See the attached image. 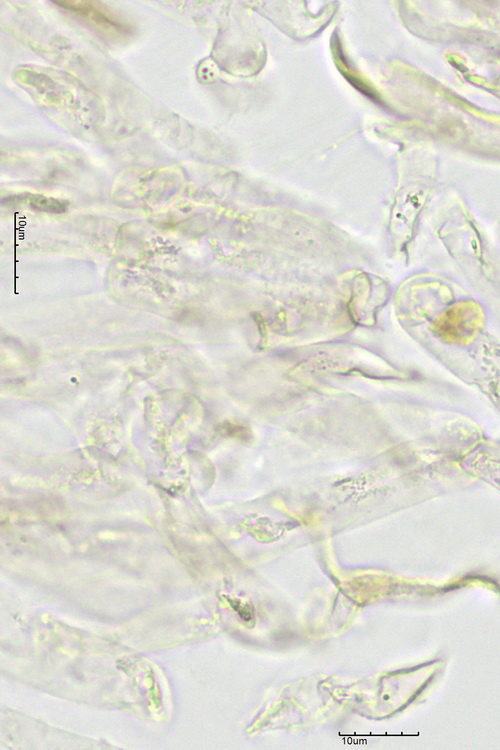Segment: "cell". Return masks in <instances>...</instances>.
<instances>
[{
    "label": "cell",
    "mask_w": 500,
    "mask_h": 750,
    "mask_svg": "<svg viewBox=\"0 0 500 750\" xmlns=\"http://www.w3.org/2000/svg\"><path fill=\"white\" fill-rule=\"evenodd\" d=\"M479 313L474 304H457L436 321V332L445 338L461 339L476 331Z\"/></svg>",
    "instance_id": "6da1fadb"
}]
</instances>
